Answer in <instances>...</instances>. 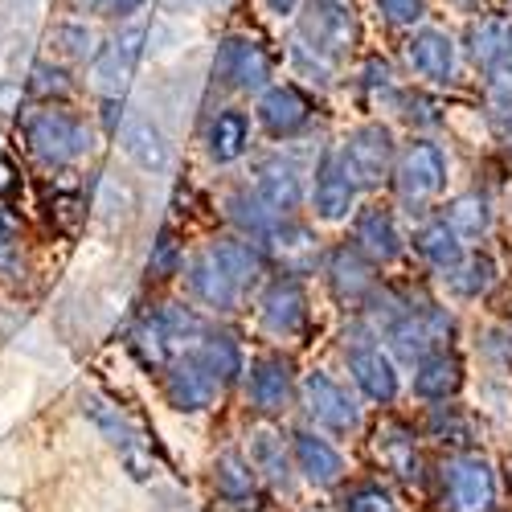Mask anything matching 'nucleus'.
<instances>
[{"instance_id": "nucleus-11", "label": "nucleus", "mask_w": 512, "mask_h": 512, "mask_svg": "<svg viewBox=\"0 0 512 512\" xmlns=\"http://www.w3.org/2000/svg\"><path fill=\"white\" fill-rule=\"evenodd\" d=\"M439 496H443V512H496L500 504L496 467L480 451H455L443 463Z\"/></svg>"}, {"instance_id": "nucleus-5", "label": "nucleus", "mask_w": 512, "mask_h": 512, "mask_svg": "<svg viewBox=\"0 0 512 512\" xmlns=\"http://www.w3.org/2000/svg\"><path fill=\"white\" fill-rule=\"evenodd\" d=\"M398 148L402 144H398L394 127L386 119H365L336 140L340 160H345L349 177L361 185L365 197H373L381 185H390L394 164H398Z\"/></svg>"}, {"instance_id": "nucleus-6", "label": "nucleus", "mask_w": 512, "mask_h": 512, "mask_svg": "<svg viewBox=\"0 0 512 512\" xmlns=\"http://www.w3.org/2000/svg\"><path fill=\"white\" fill-rule=\"evenodd\" d=\"M308 426L332 435V439H349L361 431V394L349 390L345 381H336L328 369H308L300 377V402Z\"/></svg>"}, {"instance_id": "nucleus-50", "label": "nucleus", "mask_w": 512, "mask_h": 512, "mask_svg": "<svg viewBox=\"0 0 512 512\" xmlns=\"http://www.w3.org/2000/svg\"><path fill=\"white\" fill-rule=\"evenodd\" d=\"M508 476H512V455H508Z\"/></svg>"}, {"instance_id": "nucleus-2", "label": "nucleus", "mask_w": 512, "mask_h": 512, "mask_svg": "<svg viewBox=\"0 0 512 512\" xmlns=\"http://www.w3.org/2000/svg\"><path fill=\"white\" fill-rule=\"evenodd\" d=\"M295 37L332 66H345L349 58H357L365 37L357 0H304L295 13Z\"/></svg>"}, {"instance_id": "nucleus-41", "label": "nucleus", "mask_w": 512, "mask_h": 512, "mask_svg": "<svg viewBox=\"0 0 512 512\" xmlns=\"http://www.w3.org/2000/svg\"><path fill=\"white\" fill-rule=\"evenodd\" d=\"M373 9H377V17L386 21L390 29H402V33H410L414 25H422L426 13H431L426 0H373Z\"/></svg>"}, {"instance_id": "nucleus-42", "label": "nucleus", "mask_w": 512, "mask_h": 512, "mask_svg": "<svg viewBox=\"0 0 512 512\" xmlns=\"http://www.w3.org/2000/svg\"><path fill=\"white\" fill-rule=\"evenodd\" d=\"M17 238H21V222L9 205H0V275H9L17 267Z\"/></svg>"}, {"instance_id": "nucleus-36", "label": "nucleus", "mask_w": 512, "mask_h": 512, "mask_svg": "<svg viewBox=\"0 0 512 512\" xmlns=\"http://www.w3.org/2000/svg\"><path fill=\"white\" fill-rule=\"evenodd\" d=\"M414 136H431L435 127L443 123V115H439V99L431 95V87H422V82H414V87H406V95H402V103H398V111H394Z\"/></svg>"}, {"instance_id": "nucleus-30", "label": "nucleus", "mask_w": 512, "mask_h": 512, "mask_svg": "<svg viewBox=\"0 0 512 512\" xmlns=\"http://www.w3.org/2000/svg\"><path fill=\"white\" fill-rule=\"evenodd\" d=\"M119 144H123L127 156L144 168V173H164V168L173 164V144H168V136L160 132L152 119H144V115L127 119L119 127Z\"/></svg>"}, {"instance_id": "nucleus-13", "label": "nucleus", "mask_w": 512, "mask_h": 512, "mask_svg": "<svg viewBox=\"0 0 512 512\" xmlns=\"http://www.w3.org/2000/svg\"><path fill=\"white\" fill-rule=\"evenodd\" d=\"M361 185L349 177V168L345 160H340L336 144H328L316 164H312V173H308V209H312V218L320 226H345L357 205H361Z\"/></svg>"}, {"instance_id": "nucleus-4", "label": "nucleus", "mask_w": 512, "mask_h": 512, "mask_svg": "<svg viewBox=\"0 0 512 512\" xmlns=\"http://www.w3.org/2000/svg\"><path fill=\"white\" fill-rule=\"evenodd\" d=\"M345 369H349L353 390L369 406L390 410L402 398V365L365 324H357L353 336H345Z\"/></svg>"}, {"instance_id": "nucleus-22", "label": "nucleus", "mask_w": 512, "mask_h": 512, "mask_svg": "<svg viewBox=\"0 0 512 512\" xmlns=\"http://www.w3.org/2000/svg\"><path fill=\"white\" fill-rule=\"evenodd\" d=\"M467 381V369H463V357L455 353V345H439L431 353H422L414 365H410V394L426 406V402H447V398H459Z\"/></svg>"}, {"instance_id": "nucleus-38", "label": "nucleus", "mask_w": 512, "mask_h": 512, "mask_svg": "<svg viewBox=\"0 0 512 512\" xmlns=\"http://www.w3.org/2000/svg\"><path fill=\"white\" fill-rule=\"evenodd\" d=\"M287 58H291L295 74H300V78H308V82H316L320 91H324V87H332V82H336V74H340V66H332L328 58H320L312 46H304L300 37H291V50H287Z\"/></svg>"}, {"instance_id": "nucleus-51", "label": "nucleus", "mask_w": 512, "mask_h": 512, "mask_svg": "<svg viewBox=\"0 0 512 512\" xmlns=\"http://www.w3.org/2000/svg\"><path fill=\"white\" fill-rule=\"evenodd\" d=\"M508 332H512V328H508Z\"/></svg>"}, {"instance_id": "nucleus-8", "label": "nucleus", "mask_w": 512, "mask_h": 512, "mask_svg": "<svg viewBox=\"0 0 512 512\" xmlns=\"http://www.w3.org/2000/svg\"><path fill=\"white\" fill-rule=\"evenodd\" d=\"M242 394H246L250 414L275 422L300 402V373H295L291 357L279 349L254 353L246 361V373H242Z\"/></svg>"}, {"instance_id": "nucleus-3", "label": "nucleus", "mask_w": 512, "mask_h": 512, "mask_svg": "<svg viewBox=\"0 0 512 512\" xmlns=\"http://www.w3.org/2000/svg\"><path fill=\"white\" fill-rule=\"evenodd\" d=\"M254 316H259V328L275 340H304L312 332V300L304 275L271 267V275L254 291Z\"/></svg>"}, {"instance_id": "nucleus-26", "label": "nucleus", "mask_w": 512, "mask_h": 512, "mask_svg": "<svg viewBox=\"0 0 512 512\" xmlns=\"http://www.w3.org/2000/svg\"><path fill=\"white\" fill-rule=\"evenodd\" d=\"M144 37H148L144 25H127L107 41L103 50H95V82H99L103 95H119L127 87V78H132L136 62H140Z\"/></svg>"}, {"instance_id": "nucleus-31", "label": "nucleus", "mask_w": 512, "mask_h": 512, "mask_svg": "<svg viewBox=\"0 0 512 512\" xmlns=\"http://www.w3.org/2000/svg\"><path fill=\"white\" fill-rule=\"evenodd\" d=\"M439 213L459 230V238H463L467 246L484 242V238L492 234V222H496V205H492V197H488L484 189H463V193H455Z\"/></svg>"}, {"instance_id": "nucleus-48", "label": "nucleus", "mask_w": 512, "mask_h": 512, "mask_svg": "<svg viewBox=\"0 0 512 512\" xmlns=\"http://www.w3.org/2000/svg\"><path fill=\"white\" fill-rule=\"evenodd\" d=\"M504 152H508V156H512V132H508V136H504Z\"/></svg>"}, {"instance_id": "nucleus-7", "label": "nucleus", "mask_w": 512, "mask_h": 512, "mask_svg": "<svg viewBox=\"0 0 512 512\" xmlns=\"http://www.w3.org/2000/svg\"><path fill=\"white\" fill-rule=\"evenodd\" d=\"M320 275H324L328 295L349 316H361L369 308V300L381 291V267L369 259L365 250H357L349 238L345 242H332L320 254Z\"/></svg>"}, {"instance_id": "nucleus-9", "label": "nucleus", "mask_w": 512, "mask_h": 512, "mask_svg": "<svg viewBox=\"0 0 512 512\" xmlns=\"http://www.w3.org/2000/svg\"><path fill=\"white\" fill-rule=\"evenodd\" d=\"M25 148L41 160V164H50V168H66L74 160H82L91 152V132H87V123H82L74 111L66 107H37L29 119H25Z\"/></svg>"}, {"instance_id": "nucleus-18", "label": "nucleus", "mask_w": 512, "mask_h": 512, "mask_svg": "<svg viewBox=\"0 0 512 512\" xmlns=\"http://www.w3.org/2000/svg\"><path fill=\"white\" fill-rule=\"evenodd\" d=\"M291 439V459H295V476H300L308 488L316 492H328V488H340L349 476L345 467V455H340V447L316 431V426H295V431L287 435Z\"/></svg>"}, {"instance_id": "nucleus-34", "label": "nucleus", "mask_w": 512, "mask_h": 512, "mask_svg": "<svg viewBox=\"0 0 512 512\" xmlns=\"http://www.w3.org/2000/svg\"><path fill=\"white\" fill-rule=\"evenodd\" d=\"M82 414H87V422L95 426V431H99L119 455L140 451V431L132 426V418H127L115 402H107L103 394H82Z\"/></svg>"}, {"instance_id": "nucleus-45", "label": "nucleus", "mask_w": 512, "mask_h": 512, "mask_svg": "<svg viewBox=\"0 0 512 512\" xmlns=\"http://www.w3.org/2000/svg\"><path fill=\"white\" fill-rule=\"evenodd\" d=\"M144 5L148 0H103V13L115 17V21H127V17H136Z\"/></svg>"}, {"instance_id": "nucleus-32", "label": "nucleus", "mask_w": 512, "mask_h": 512, "mask_svg": "<svg viewBox=\"0 0 512 512\" xmlns=\"http://www.w3.org/2000/svg\"><path fill=\"white\" fill-rule=\"evenodd\" d=\"M443 283H447V291L455 295V300L476 304V300H484V295L500 283V263L492 259L488 250H467L463 263L451 275H443Z\"/></svg>"}, {"instance_id": "nucleus-39", "label": "nucleus", "mask_w": 512, "mask_h": 512, "mask_svg": "<svg viewBox=\"0 0 512 512\" xmlns=\"http://www.w3.org/2000/svg\"><path fill=\"white\" fill-rule=\"evenodd\" d=\"M148 271L156 279H173L185 271V246L177 242L173 230H160L156 242H152V254H148Z\"/></svg>"}, {"instance_id": "nucleus-28", "label": "nucleus", "mask_w": 512, "mask_h": 512, "mask_svg": "<svg viewBox=\"0 0 512 512\" xmlns=\"http://www.w3.org/2000/svg\"><path fill=\"white\" fill-rule=\"evenodd\" d=\"M213 492H218V500L230 508H254V500L263 492V480L250 467L246 451L226 447L218 459H213Z\"/></svg>"}, {"instance_id": "nucleus-12", "label": "nucleus", "mask_w": 512, "mask_h": 512, "mask_svg": "<svg viewBox=\"0 0 512 512\" xmlns=\"http://www.w3.org/2000/svg\"><path fill=\"white\" fill-rule=\"evenodd\" d=\"M254 127L271 140V144H295L312 132V119H316V103L308 99V91L300 82H271L254 95Z\"/></svg>"}, {"instance_id": "nucleus-1", "label": "nucleus", "mask_w": 512, "mask_h": 512, "mask_svg": "<svg viewBox=\"0 0 512 512\" xmlns=\"http://www.w3.org/2000/svg\"><path fill=\"white\" fill-rule=\"evenodd\" d=\"M451 185V156L435 136H410L398 148V164H394V205L406 213H431L439 205V197Z\"/></svg>"}, {"instance_id": "nucleus-44", "label": "nucleus", "mask_w": 512, "mask_h": 512, "mask_svg": "<svg viewBox=\"0 0 512 512\" xmlns=\"http://www.w3.org/2000/svg\"><path fill=\"white\" fill-rule=\"evenodd\" d=\"M488 87H504V91H512V33H508V46H504V58H500V66L492 70V78H488Z\"/></svg>"}, {"instance_id": "nucleus-40", "label": "nucleus", "mask_w": 512, "mask_h": 512, "mask_svg": "<svg viewBox=\"0 0 512 512\" xmlns=\"http://www.w3.org/2000/svg\"><path fill=\"white\" fill-rule=\"evenodd\" d=\"M25 91H29L33 99H41V103H54V99H62V95L70 91V78H66V70L54 66V62H33Z\"/></svg>"}, {"instance_id": "nucleus-24", "label": "nucleus", "mask_w": 512, "mask_h": 512, "mask_svg": "<svg viewBox=\"0 0 512 512\" xmlns=\"http://www.w3.org/2000/svg\"><path fill=\"white\" fill-rule=\"evenodd\" d=\"M410 250L418 254V263L426 271H435L443 279L463 263V254L472 246L459 238V230L443 218V213H426V218L414 226V234H410Z\"/></svg>"}, {"instance_id": "nucleus-49", "label": "nucleus", "mask_w": 512, "mask_h": 512, "mask_svg": "<svg viewBox=\"0 0 512 512\" xmlns=\"http://www.w3.org/2000/svg\"><path fill=\"white\" fill-rule=\"evenodd\" d=\"M496 5H504V9H508V13H512V0H496Z\"/></svg>"}, {"instance_id": "nucleus-29", "label": "nucleus", "mask_w": 512, "mask_h": 512, "mask_svg": "<svg viewBox=\"0 0 512 512\" xmlns=\"http://www.w3.org/2000/svg\"><path fill=\"white\" fill-rule=\"evenodd\" d=\"M193 353L205 361V369L222 381V390H234V386H242V373H246V353H242V345H238V336L234 332H226V328H218L209 320V328H205V336L193 345Z\"/></svg>"}, {"instance_id": "nucleus-21", "label": "nucleus", "mask_w": 512, "mask_h": 512, "mask_svg": "<svg viewBox=\"0 0 512 512\" xmlns=\"http://www.w3.org/2000/svg\"><path fill=\"white\" fill-rule=\"evenodd\" d=\"M418 439L422 431L394 414H386L377 422V431H373V455L381 463V472H390L398 476L402 484H418L422 480V451H418Z\"/></svg>"}, {"instance_id": "nucleus-19", "label": "nucleus", "mask_w": 512, "mask_h": 512, "mask_svg": "<svg viewBox=\"0 0 512 512\" xmlns=\"http://www.w3.org/2000/svg\"><path fill=\"white\" fill-rule=\"evenodd\" d=\"M160 386H164V402L173 406L177 414H201L226 394L222 381L205 369V361L193 349L173 357V365L160 373Z\"/></svg>"}, {"instance_id": "nucleus-25", "label": "nucleus", "mask_w": 512, "mask_h": 512, "mask_svg": "<svg viewBox=\"0 0 512 512\" xmlns=\"http://www.w3.org/2000/svg\"><path fill=\"white\" fill-rule=\"evenodd\" d=\"M508 33H512V17L504 13H488V17H472L463 29V41H459V54L467 58L484 82L492 78V70L500 66L504 58V46H508Z\"/></svg>"}, {"instance_id": "nucleus-20", "label": "nucleus", "mask_w": 512, "mask_h": 512, "mask_svg": "<svg viewBox=\"0 0 512 512\" xmlns=\"http://www.w3.org/2000/svg\"><path fill=\"white\" fill-rule=\"evenodd\" d=\"M254 115L242 111V107H218L209 119H205V132H201V148L209 156V164H218V168H230L238 160L250 156L254 148Z\"/></svg>"}, {"instance_id": "nucleus-43", "label": "nucleus", "mask_w": 512, "mask_h": 512, "mask_svg": "<svg viewBox=\"0 0 512 512\" xmlns=\"http://www.w3.org/2000/svg\"><path fill=\"white\" fill-rule=\"evenodd\" d=\"M58 41H62V50L70 58H95V37H91V29L82 25V21L58 25Z\"/></svg>"}, {"instance_id": "nucleus-37", "label": "nucleus", "mask_w": 512, "mask_h": 512, "mask_svg": "<svg viewBox=\"0 0 512 512\" xmlns=\"http://www.w3.org/2000/svg\"><path fill=\"white\" fill-rule=\"evenodd\" d=\"M340 512H398V496L381 480H357L340 492Z\"/></svg>"}, {"instance_id": "nucleus-15", "label": "nucleus", "mask_w": 512, "mask_h": 512, "mask_svg": "<svg viewBox=\"0 0 512 512\" xmlns=\"http://www.w3.org/2000/svg\"><path fill=\"white\" fill-rule=\"evenodd\" d=\"M254 193H259L271 209L279 213H300L308 209V168L287 152V144L259 152L250 160V181Z\"/></svg>"}, {"instance_id": "nucleus-17", "label": "nucleus", "mask_w": 512, "mask_h": 512, "mask_svg": "<svg viewBox=\"0 0 512 512\" xmlns=\"http://www.w3.org/2000/svg\"><path fill=\"white\" fill-rule=\"evenodd\" d=\"M349 242L357 250H365L377 267H394L402 254L410 250V234L402 230L398 205L377 201V197L357 205V213L349 218Z\"/></svg>"}, {"instance_id": "nucleus-27", "label": "nucleus", "mask_w": 512, "mask_h": 512, "mask_svg": "<svg viewBox=\"0 0 512 512\" xmlns=\"http://www.w3.org/2000/svg\"><path fill=\"white\" fill-rule=\"evenodd\" d=\"M418 431L426 439H435L439 447H447L451 455L455 451H476V418H472V410H467V406H459L455 398L426 402V414H422Z\"/></svg>"}, {"instance_id": "nucleus-14", "label": "nucleus", "mask_w": 512, "mask_h": 512, "mask_svg": "<svg viewBox=\"0 0 512 512\" xmlns=\"http://www.w3.org/2000/svg\"><path fill=\"white\" fill-rule=\"evenodd\" d=\"M402 58H406V70L414 74V82H422V87H431V91L455 87L459 62H463L455 33H447L443 25H431V21H422L406 33Z\"/></svg>"}, {"instance_id": "nucleus-47", "label": "nucleus", "mask_w": 512, "mask_h": 512, "mask_svg": "<svg viewBox=\"0 0 512 512\" xmlns=\"http://www.w3.org/2000/svg\"><path fill=\"white\" fill-rule=\"evenodd\" d=\"M78 5H91V9H103V0H78Z\"/></svg>"}, {"instance_id": "nucleus-33", "label": "nucleus", "mask_w": 512, "mask_h": 512, "mask_svg": "<svg viewBox=\"0 0 512 512\" xmlns=\"http://www.w3.org/2000/svg\"><path fill=\"white\" fill-rule=\"evenodd\" d=\"M357 95H361V103H365L369 111H398L406 87H402L398 70H394L386 58L373 54V58H365L361 70H357Z\"/></svg>"}, {"instance_id": "nucleus-23", "label": "nucleus", "mask_w": 512, "mask_h": 512, "mask_svg": "<svg viewBox=\"0 0 512 512\" xmlns=\"http://www.w3.org/2000/svg\"><path fill=\"white\" fill-rule=\"evenodd\" d=\"M246 459H250L254 472H259V480L267 488H275V492H291V484L300 480V476H295V459H291V439H283L267 418L259 426H250Z\"/></svg>"}, {"instance_id": "nucleus-35", "label": "nucleus", "mask_w": 512, "mask_h": 512, "mask_svg": "<svg viewBox=\"0 0 512 512\" xmlns=\"http://www.w3.org/2000/svg\"><path fill=\"white\" fill-rule=\"evenodd\" d=\"M127 349H132V357L148 373H164L168 365H173V357H181L177 345H173V336H168V328H164V320H160V312L144 316L132 332H127Z\"/></svg>"}, {"instance_id": "nucleus-16", "label": "nucleus", "mask_w": 512, "mask_h": 512, "mask_svg": "<svg viewBox=\"0 0 512 512\" xmlns=\"http://www.w3.org/2000/svg\"><path fill=\"white\" fill-rule=\"evenodd\" d=\"M185 291H189V300L201 304L209 316H234L246 300H250V291L234 279V271L218 259V250H213L209 242L193 254V259H185Z\"/></svg>"}, {"instance_id": "nucleus-10", "label": "nucleus", "mask_w": 512, "mask_h": 512, "mask_svg": "<svg viewBox=\"0 0 512 512\" xmlns=\"http://www.w3.org/2000/svg\"><path fill=\"white\" fill-rule=\"evenodd\" d=\"M213 82L230 95H259L275 82V58L259 37L226 33L213 50Z\"/></svg>"}, {"instance_id": "nucleus-46", "label": "nucleus", "mask_w": 512, "mask_h": 512, "mask_svg": "<svg viewBox=\"0 0 512 512\" xmlns=\"http://www.w3.org/2000/svg\"><path fill=\"white\" fill-rule=\"evenodd\" d=\"M300 5H304V0H263V9L271 17H279V21H291L295 13H300Z\"/></svg>"}]
</instances>
